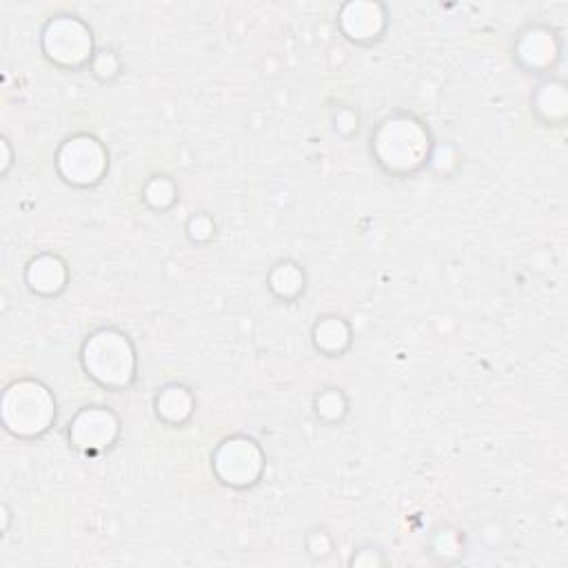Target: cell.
<instances>
[{
  "instance_id": "obj_9",
  "label": "cell",
  "mask_w": 568,
  "mask_h": 568,
  "mask_svg": "<svg viewBox=\"0 0 568 568\" xmlns=\"http://www.w3.org/2000/svg\"><path fill=\"white\" fill-rule=\"evenodd\" d=\"M159 411L167 417V419H183L185 415H189L192 411V397L185 389H167L161 397H159Z\"/></svg>"
},
{
  "instance_id": "obj_3",
  "label": "cell",
  "mask_w": 568,
  "mask_h": 568,
  "mask_svg": "<svg viewBox=\"0 0 568 568\" xmlns=\"http://www.w3.org/2000/svg\"><path fill=\"white\" fill-rule=\"evenodd\" d=\"M380 161L391 170H411L422 163L429 150L426 133L411 120L386 122L375 138Z\"/></svg>"
},
{
  "instance_id": "obj_10",
  "label": "cell",
  "mask_w": 568,
  "mask_h": 568,
  "mask_svg": "<svg viewBox=\"0 0 568 568\" xmlns=\"http://www.w3.org/2000/svg\"><path fill=\"white\" fill-rule=\"evenodd\" d=\"M347 338H349L347 327H345L338 318H327V320L318 327V331H316L318 345H320L323 349H327V351H336V349L340 351L342 345L347 342Z\"/></svg>"
},
{
  "instance_id": "obj_1",
  "label": "cell",
  "mask_w": 568,
  "mask_h": 568,
  "mask_svg": "<svg viewBox=\"0 0 568 568\" xmlns=\"http://www.w3.org/2000/svg\"><path fill=\"white\" fill-rule=\"evenodd\" d=\"M3 415L14 434L32 436L47 429L54 417V402L36 382H19L6 393Z\"/></svg>"
},
{
  "instance_id": "obj_8",
  "label": "cell",
  "mask_w": 568,
  "mask_h": 568,
  "mask_svg": "<svg viewBox=\"0 0 568 568\" xmlns=\"http://www.w3.org/2000/svg\"><path fill=\"white\" fill-rule=\"evenodd\" d=\"M63 280H65L63 264L54 258H41L30 269V282L39 292H47V294L56 292L63 287Z\"/></svg>"
},
{
  "instance_id": "obj_11",
  "label": "cell",
  "mask_w": 568,
  "mask_h": 568,
  "mask_svg": "<svg viewBox=\"0 0 568 568\" xmlns=\"http://www.w3.org/2000/svg\"><path fill=\"white\" fill-rule=\"evenodd\" d=\"M174 192H172V185L167 181H154L150 187H148V198L156 205V207H165L170 200H172Z\"/></svg>"
},
{
  "instance_id": "obj_5",
  "label": "cell",
  "mask_w": 568,
  "mask_h": 568,
  "mask_svg": "<svg viewBox=\"0 0 568 568\" xmlns=\"http://www.w3.org/2000/svg\"><path fill=\"white\" fill-rule=\"evenodd\" d=\"M262 458L251 440H229L216 454V471L229 484H249L260 473Z\"/></svg>"
},
{
  "instance_id": "obj_7",
  "label": "cell",
  "mask_w": 568,
  "mask_h": 568,
  "mask_svg": "<svg viewBox=\"0 0 568 568\" xmlns=\"http://www.w3.org/2000/svg\"><path fill=\"white\" fill-rule=\"evenodd\" d=\"M72 436L83 449H105L116 436V419L109 411H85L76 417Z\"/></svg>"
},
{
  "instance_id": "obj_2",
  "label": "cell",
  "mask_w": 568,
  "mask_h": 568,
  "mask_svg": "<svg viewBox=\"0 0 568 568\" xmlns=\"http://www.w3.org/2000/svg\"><path fill=\"white\" fill-rule=\"evenodd\" d=\"M85 367L102 384H127L133 375V351L116 331L96 334L85 347Z\"/></svg>"
},
{
  "instance_id": "obj_4",
  "label": "cell",
  "mask_w": 568,
  "mask_h": 568,
  "mask_svg": "<svg viewBox=\"0 0 568 568\" xmlns=\"http://www.w3.org/2000/svg\"><path fill=\"white\" fill-rule=\"evenodd\" d=\"M61 172L67 176V181L87 185L100 178L105 170V154L102 148L94 138L80 135L69 140L58 156Z\"/></svg>"
},
{
  "instance_id": "obj_6",
  "label": "cell",
  "mask_w": 568,
  "mask_h": 568,
  "mask_svg": "<svg viewBox=\"0 0 568 568\" xmlns=\"http://www.w3.org/2000/svg\"><path fill=\"white\" fill-rule=\"evenodd\" d=\"M47 50L52 58L67 65H76L87 58V52L91 50V39L83 30V25L74 21H61L52 25V30L47 32Z\"/></svg>"
}]
</instances>
